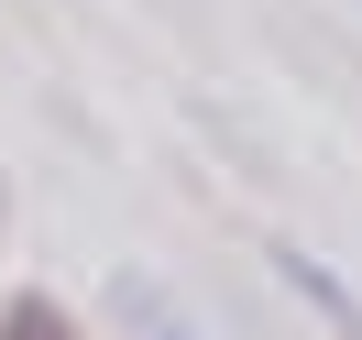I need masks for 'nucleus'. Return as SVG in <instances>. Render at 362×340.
<instances>
[{"label":"nucleus","mask_w":362,"mask_h":340,"mask_svg":"<svg viewBox=\"0 0 362 340\" xmlns=\"http://www.w3.org/2000/svg\"><path fill=\"white\" fill-rule=\"evenodd\" d=\"M264 264H274V286H286V296H308V307L329 318L340 340H362V296H351V274H340L329 252H308V242H286V230H274V242H264Z\"/></svg>","instance_id":"f257e3e1"},{"label":"nucleus","mask_w":362,"mask_h":340,"mask_svg":"<svg viewBox=\"0 0 362 340\" xmlns=\"http://www.w3.org/2000/svg\"><path fill=\"white\" fill-rule=\"evenodd\" d=\"M110 318H121L132 340H198L176 307H165V286H154V274H110Z\"/></svg>","instance_id":"f03ea898"},{"label":"nucleus","mask_w":362,"mask_h":340,"mask_svg":"<svg viewBox=\"0 0 362 340\" xmlns=\"http://www.w3.org/2000/svg\"><path fill=\"white\" fill-rule=\"evenodd\" d=\"M0 230H11V165H0Z\"/></svg>","instance_id":"20e7f679"},{"label":"nucleus","mask_w":362,"mask_h":340,"mask_svg":"<svg viewBox=\"0 0 362 340\" xmlns=\"http://www.w3.org/2000/svg\"><path fill=\"white\" fill-rule=\"evenodd\" d=\"M0 340H88V329H77V318L55 307L45 286H23V296H11V307H0Z\"/></svg>","instance_id":"7ed1b4c3"}]
</instances>
